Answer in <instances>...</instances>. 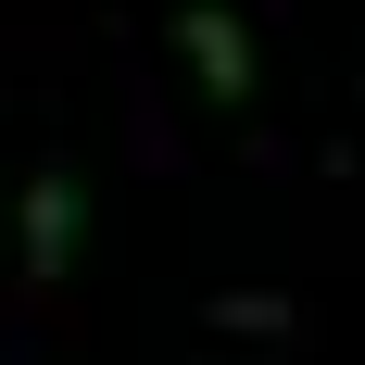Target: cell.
Returning a JSON list of instances; mask_svg holds the SVG:
<instances>
[{
    "instance_id": "cell-1",
    "label": "cell",
    "mask_w": 365,
    "mask_h": 365,
    "mask_svg": "<svg viewBox=\"0 0 365 365\" xmlns=\"http://www.w3.org/2000/svg\"><path fill=\"white\" fill-rule=\"evenodd\" d=\"M177 51H189V76H202V101H227V113H252L264 63H252V26H240L227 0H189V13H177Z\"/></svg>"
},
{
    "instance_id": "cell-2",
    "label": "cell",
    "mask_w": 365,
    "mask_h": 365,
    "mask_svg": "<svg viewBox=\"0 0 365 365\" xmlns=\"http://www.w3.org/2000/svg\"><path fill=\"white\" fill-rule=\"evenodd\" d=\"M13 227H26V277H38V290H63L76 240H88V189H76V164H38L26 202H13Z\"/></svg>"
},
{
    "instance_id": "cell-3",
    "label": "cell",
    "mask_w": 365,
    "mask_h": 365,
    "mask_svg": "<svg viewBox=\"0 0 365 365\" xmlns=\"http://www.w3.org/2000/svg\"><path fill=\"white\" fill-rule=\"evenodd\" d=\"M215 328H227V340H290V302H277V290H227Z\"/></svg>"
}]
</instances>
